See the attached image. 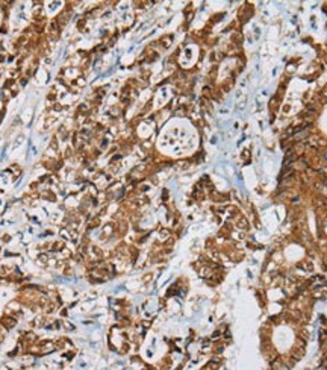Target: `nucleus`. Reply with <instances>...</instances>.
I'll use <instances>...</instances> for the list:
<instances>
[{
	"mask_svg": "<svg viewBox=\"0 0 327 370\" xmlns=\"http://www.w3.org/2000/svg\"><path fill=\"white\" fill-rule=\"evenodd\" d=\"M5 326L12 328L14 326V320H12V318H5Z\"/></svg>",
	"mask_w": 327,
	"mask_h": 370,
	"instance_id": "f257e3e1",
	"label": "nucleus"
}]
</instances>
